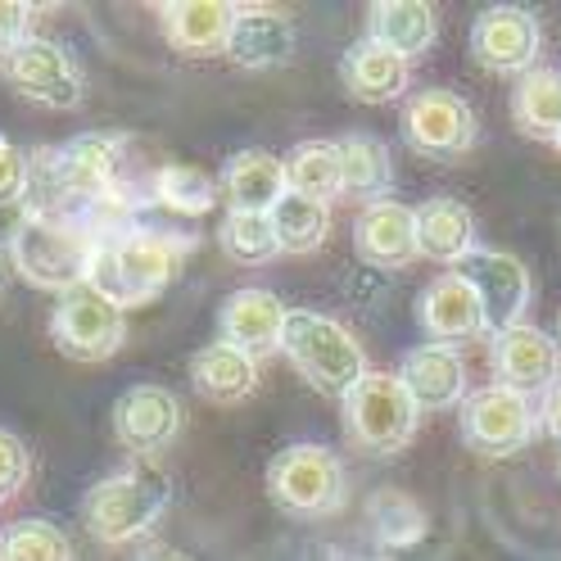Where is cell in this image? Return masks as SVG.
Wrapping results in <instances>:
<instances>
[{
    "instance_id": "obj_3",
    "label": "cell",
    "mask_w": 561,
    "mask_h": 561,
    "mask_svg": "<svg viewBox=\"0 0 561 561\" xmlns=\"http://www.w3.org/2000/svg\"><path fill=\"white\" fill-rule=\"evenodd\" d=\"M172 507V480L159 467H123L100 476L82 494V525L100 548H127L146 539Z\"/></svg>"
},
{
    "instance_id": "obj_21",
    "label": "cell",
    "mask_w": 561,
    "mask_h": 561,
    "mask_svg": "<svg viewBox=\"0 0 561 561\" xmlns=\"http://www.w3.org/2000/svg\"><path fill=\"white\" fill-rule=\"evenodd\" d=\"M191 385L204 403H218V408L244 403L259 390V358H250L244 348L227 340H214L191 354Z\"/></svg>"
},
{
    "instance_id": "obj_34",
    "label": "cell",
    "mask_w": 561,
    "mask_h": 561,
    "mask_svg": "<svg viewBox=\"0 0 561 561\" xmlns=\"http://www.w3.org/2000/svg\"><path fill=\"white\" fill-rule=\"evenodd\" d=\"M32 480V448L23 435H14L10 426H0V503H10L14 494H23V484Z\"/></svg>"
},
{
    "instance_id": "obj_37",
    "label": "cell",
    "mask_w": 561,
    "mask_h": 561,
    "mask_svg": "<svg viewBox=\"0 0 561 561\" xmlns=\"http://www.w3.org/2000/svg\"><path fill=\"white\" fill-rule=\"evenodd\" d=\"M539 421H543V431L561 444V380L552 385V390L539 399Z\"/></svg>"
},
{
    "instance_id": "obj_6",
    "label": "cell",
    "mask_w": 561,
    "mask_h": 561,
    "mask_svg": "<svg viewBox=\"0 0 561 561\" xmlns=\"http://www.w3.org/2000/svg\"><path fill=\"white\" fill-rule=\"evenodd\" d=\"M267 499L299 520H322L344 512L348 503V471L340 453L327 444H290L280 448L263 471Z\"/></svg>"
},
{
    "instance_id": "obj_11",
    "label": "cell",
    "mask_w": 561,
    "mask_h": 561,
    "mask_svg": "<svg viewBox=\"0 0 561 561\" xmlns=\"http://www.w3.org/2000/svg\"><path fill=\"white\" fill-rule=\"evenodd\" d=\"M543 32L535 10L525 5H489L471 23V59L494 78H525L539 68Z\"/></svg>"
},
{
    "instance_id": "obj_39",
    "label": "cell",
    "mask_w": 561,
    "mask_h": 561,
    "mask_svg": "<svg viewBox=\"0 0 561 561\" xmlns=\"http://www.w3.org/2000/svg\"><path fill=\"white\" fill-rule=\"evenodd\" d=\"M5 259L10 254H5V244H0V290H5Z\"/></svg>"
},
{
    "instance_id": "obj_16",
    "label": "cell",
    "mask_w": 561,
    "mask_h": 561,
    "mask_svg": "<svg viewBox=\"0 0 561 561\" xmlns=\"http://www.w3.org/2000/svg\"><path fill=\"white\" fill-rule=\"evenodd\" d=\"M416 327L431 335V344H453V348L489 331L480 295L471 290V280L462 272H439L431 286L416 295Z\"/></svg>"
},
{
    "instance_id": "obj_10",
    "label": "cell",
    "mask_w": 561,
    "mask_h": 561,
    "mask_svg": "<svg viewBox=\"0 0 561 561\" xmlns=\"http://www.w3.org/2000/svg\"><path fill=\"white\" fill-rule=\"evenodd\" d=\"M480 136L476 110L448 87H426L403 104V140L435 163H458Z\"/></svg>"
},
{
    "instance_id": "obj_38",
    "label": "cell",
    "mask_w": 561,
    "mask_h": 561,
    "mask_svg": "<svg viewBox=\"0 0 561 561\" xmlns=\"http://www.w3.org/2000/svg\"><path fill=\"white\" fill-rule=\"evenodd\" d=\"M136 561H195V557H186L182 548H172V543H146L136 552Z\"/></svg>"
},
{
    "instance_id": "obj_5",
    "label": "cell",
    "mask_w": 561,
    "mask_h": 561,
    "mask_svg": "<svg viewBox=\"0 0 561 561\" xmlns=\"http://www.w3.org/2000/svg\"><path fill=\"white\" fill-rule=\"evenodd\" d=\"M340 416H344V439L358 453H371V458L403 453L421 426V408L399 380V371H367L340 399Z\"/></svg>"
},
{
    "instance_id": "obj_36",
    "label": "cell",
    "mask_w": 561,
    "mask_h": 561,
    "mask_svg": "<svg viewBox=\"0 0 561 561\" xmlns=\"http://www.w3.org/2000/svg\"><path fill=\"white\" fill-rule=\"evenodd\" d=\"M32 19H37V10L23 5V0H0V55L32 37Z\"/></svg>"
},
{
    "instance_id": "obj_29",
    "label": "cell",
    "mask_w": 561,
    "mask_h": 561,
    "mask_svg": "<svg viewBox=\"0 0 561 561\" xmlns=\"http://www.w3.org/2000/svg\"><path fill=\"white\" fill-rule=\"evenodd\" d=\"M286 182L295 195L331 204L344 195V154L340 140H299L286 154Z\"/></svg>"
},
{
    "instance_id": "obj_9",
    "label": "cell",
    "mask_w": 561,
    "mask_h": 561,
    "mask_svg": "<svg viewBox=\"0 0 561 561\" xmlns=\"http://www.w3.org/2000/svg\"><path fill=\"white\" fill-rule=\"evenodd\" d=\"M458 416H462V444L480 453V458H512V453L530 448L543 431L535 399L503 390V385L471 390Z\"/></svg>"
},
{
    "instance_id": "obj_41",
    "label": "cell",
    "mask_w": 561,
    "mask_h": 561,
    "mask_svg": "<svg viewBox=\"0 0 561 561\" xmlns=\"http://www.w3.org/2000/svg\"><path fill=\"white\" fill-rule=\"evenodd\" d=\"M557 154H561V140H557Z\"/></svg>"
},
{
    "instance_id": "obj_4",
    "label": "cell",
    "mask_w": 561,
    "mask_h": 561,
    "mask_svg": "<svg viewBox=\"0 0 561 561\" xmlns=\"http://www.w3.org/2000/svg\"><path fill=\"white\" fill-rule=\"evenodd\" d=\"M280 354L327 399H344L371 371L354 331L327 318V312H312V308H290L286 335H280Z\"/></svg>"
},
{
    "instance_id": "obj_2",
    "label": "cell",
    "mask_w": 561,
    "mask_h": 561,
    "mask_svg": "<svg viewBox=\"0 0 561 561\" xmlns=\"http://www.w3.org/2000/svg\"><path fill=\"white\" fill-rule=\"evenodd\" d=\"M5 254H10V267L32 290H50L59 299L91 280L100 236L73 214H37V208H23V218L14 222L10 240H5Z\"/></svg>"
},
{
    "instance_id": "obj_31",
    "label": "cell",
    "mask_w": 561,
    "mask_h": 561,
    "mask_svg": "<svg viewBox=\"0 0 561 561\" xmlns=\"http://www.w3.org/2000/svg\"><path fill=\"white\" fill-rule=\"evenodd\" d=\"M272 231L280 240V254H312L322 250L327 236H331V204H318L308 195H286L272 208Z\"/></svg>"
},
{
    "instance_id": "obj_15",
    "label": "cell",
    "mask_w": 561,
    "mask_h": 561,
    "mask_svg": "<svg viewBox=\"0 0 561 561\" xmlns=\"http://www.w3.org/2000/svg\"><path fill=\"white\" fill-rule=\"evenodd\" d=\"M286 318H290V308L280 304V295H272L263 286H244V290L222 299V308H218V335L263 363V358L280 354Z\"/></svg>"
},
{
    "instance_id": "obj_14",
    "label": "cell",
    "mask_w": 561,
    "mask_h": 561,
    "mask_svg": "<svg viewBox=\"0 0 561 561\" xmlns=\"http://www.w3.org/2000/svg\"><path fill=\"white\" fill-rule=\"evenodd\" d=\"M114 439L136 453V458H154V453L172 448L182 435V399L163 390V385H127V390L114 399Z\"/></svg>"
},
{
    "instance_id": "obj_22",
    "label": "cell",
    "mask_w": 561,
    "mask_h": 561,
    "mask_svg": "<svg viewBox=\"0 0 561 561\" xmlns=\"http://www.w3.org/2000/svg\"><path fill=\"white\" fill-rule=\"evenodd\" d=\"M412 73H408V59L385 50L380 42L363 37L340 55V87L354 95L358 104H390L408 91Z\"/></svg>"
},
{
    "instance_id": "obj_33",
    "label": "cell",
    "mask_w": 561,
    "mask_h": 561,
    "mask_svg": "<svg viewBox=\"0 0 561 561\" xmlns=\"http://www.w3.org/2000/svg\"><path fill=\"white\" fill-rule=\"evenodd\" d=\"M218 250L240 267H267L280 254V240L267 214H227L218 227Z\"/></svg>"
},
{
    "instance_id": "obj_19",
    "label": "cell",
    "mask_w": 561,
    "mask_h": 561,
    "mask_svg": "<svg viewBox=\"0 0 561 561\" xmlns=\"http://www.w3.org/2000/svg\"><path fill=\"white\" fill-rule=\"evenodd\" d=\"M240 5L231 0H172L159 5L163 37L178 55H227Z\"/></svg>"
},
{
    "instance_id": "obj_17",
    "label": "cell",
    "mask_w": 561,
    "mask_h": 561,
    "mask_svg": "<svg viewBox=\"0 0 561 561\" xmlns=\"http://www.w3.org/2000/svg\"><path fill=\"white\" fill-rule=\"evenodd\" d=\"M354 250L363 263L385 267V272H403L421 259V240H416V208L399 199H380L367 204L354 218Z\"/></svg>"
},
{
    "instance_id": "obj_40",
    "label": "cell",
    "mask_w": 561,
    "mask_h": 561,
    "mask_svg": "<svg viewBox=\"0 0 561 561\" xmlns=\"http://www.w3.org/2000/svg\"><path fill=\"white\" fill-rule=\"evenodd\" d=\"M557 344H561V312H557Z\"/></svg>"
},
{
    "instance_id": "obj_18",
    "label": "cell",
    "mask_w": 561,
    "mask_h": 561,
    "mask_svg": "<svg viewBox=\"0 0 561 561\" xmlns=\"http://www.w3.org/2000/svg\"><path fill=\"white\" fill-rule=\"evenodd\" d=\"M399 380L408 385V394L416 399L421 412H448L467 403V358L453 344H416L399 363Z\"/></svg>"
},
{
    "instance_id": "obj_12",
    "label": "cell",
    "mask_w": 561,
    "mask_h": 561,
    "mask_svg": "<svg viewBox=\"0 0 561 561\" xmlns=\"http://www.w3.org/2000/svg\"><path fill=\"white\" fill-rule=\"evenodd\" d=\"M489 367H494V385H503V390L543 399L561 380V344L535 322H520L489 335Z\"/></svg>"
},
{
    "instance_id": "obj_35",
    "label": "cell",
    "mask_w": 561,
    "mask_h": 561,
    "mask_svg": "<svg viewBox=\"0 0 561 561\" xmlns=\"http://www.w3.org/2000/svg\"><path fill=\"white\" fill-rule=\"evenodd\" d=\"M32 186V154H23L10 136H0V208L19 204Z\"/></svg>"
},
{
    "instance_id": "obj_20",
    "label": "cell",
    "mask_w": 561,
    "mask_h": 561,
    "mask_svg": "<svg viewBox=\"0 0 561 561\" xmlns=\"http://www.w3.org/2000/svg\"><path fill=\"white\" fill-rule=\"evenodd\" d=\"M218 186L227 199V214H272L290 195L286 159H276L267 150H236L222 168Z\"/></svg>"
},
{
    "instance_id": "obj_42",
    "label": "cell",
    "mask_w": 561,
    "mask_h": 561,
    "mask_svg": "<svg viewBox=\"0 0 561 561\" xmlns=\"http://www.w3.org/2000/svg\"><path fill=\"white\" fill-rule=\"evenodd\" d=\"M557 227H561V218H557Z\"/></svg>"
},
{
    "instance_id": "obj_24",
    "label": "cell",
    "mask_w": 561,
    "mask_h": 561,
    "mask_svg": "<svg viewBox=\"0 0 561 561\" xmlns=\"http://www.w3.org/2000/svg\"><path fill=\"white\" fill-rule=\"evenodd\" d=\"M416 240H421V259L458 267L467 254H476V214L453 199V195H435L426 204H416Z\"/></svg>"
},
{
    "instance_id": "obj_7",
    "label": "cell",
    "mask_w": 561,
    "mask_h": 561,
    "mask_svg": "<svg viewBox=\"0 0 561 561\" xmlns=\"http://www.w3.org/2000/svg\"><path fill=\"white\" fill-rule=\"evenodd\" d=\"M127 340V308L100 295L95 286H78L50 308V344L73 363H104Z\"/></svg>"
},
{
    "instance_id": "obj_32",
    "label": "cell",
    "mask_w": 561,
    "mask_h": 561,
    "mask_svg": "<svg viewBox=\"0 0 561 561\" xmlns=\"http://www.w3.org/2000/svg\"><path fill=\"white\" fill-rule=\"evenodd\" d=\"M0 561H73V539L46 516H23L0 530Z\"/></svg>"
},
{
    "instance_id": "obj_27",
    "label": "cell",
    "mask_w": 561,
    "mask_h": 561,
    "mask_svg": "<svg viewBox=\"0 0 561 561\" xmlns=\"http://www.w3.org/2000/svg\"><path fill=\"white\" fill-rule=\"evenodd\" d=\"M340 154H344V195L363 199V208L394 195V159L380 136L348 131L340 136Z\"/></svg>"
},
{
    "instance_id": "obj_25",
    "label": "cell",
    "mask_w": 561,
    "mask_h": 561,
    "mask_svg": "<svg viewBox=\"0 0 561 561\" xmlns=\"http://www.w3.org/2000/svg\"><path fill=\"white\" fill-rule=\"evenodd\" d=\"M435 32H439V14L426 0H376L367 10V37L403 59L426 55L435 46Z\"/></svg>"
},
{
    "instance_id": "obj_23",
    "label": "cell",
    "mask_w": 561,
    "mask_h": 561,
    "mask_svg": "<svg viewBox=\"0 0 561 561\" xmlns=\"http://www.w3.org/2000/svg\"><path fill=\"white\" fill-rule=\"evenodd\" d=\"M299 37H295V23L290 14L280 10H244L236 14V27H231V42H227V59L236 68H250V73H259V68H276V64H290Z\"/></svg>"
},
{
    "instance_id": "obj_30",
    "label": "cell",
    "mask_w": 561,
    "mask_h": 561,
    "mask_svg": "<svg viewBox=\"0 0 561 561\" xmlns=\"http://www.w3.org/2000/svg\"><path fill=\"white\" fill-rule=\"evenodd\" d=\"M367 525L380 548H412L426 539V507L403 489H376L367 499Z\"/></svg>"
},
{
    "instance_id": "obj_26",
    "label": "cell",
    "mask_w": 561,
    "mask_h": 561,
    "mask_svg": "<svg viewBox=\"0 0 561 561\" xmlns=\"http://www.w3.org/2000/svg\"><path fill=\"white\" fill-rule=\"evenodd\" d=\"M512 123L520 136L557 146L561 140V68H535L512 87Z\"/></svg>"
},
{
    "instance_id": "obj_8",
    "label": "cell",
    "mask_w": 561,
    "mask_h": 561,
    "mask_svg": "<svg viewBox=\"0 0 561 561\" xmlns=\"http://www.w3.org/2000/svg\"><path fill=\"white\" fill-rule=\"evenodd\" d=\"M0 78L42 110H78L87 95V73L73 50H64L50 37H37V32L0 55Z\"/></svg>"
},
{
    "instance_id": "obj_13",
    "label": "cell",
    "mask_w": 561,
    "mask_h": 561,
    "mask_svg": "<svg viewBox=\"0 0 561 561\" xmlns=\"http://www.w3.org/2000/svg\"><path fill=\"white\" fill-rule=\"evenodd\" d=\"M453 272H462L471 280V290L480 295L489 335H499V331L525 322V312H530V304H535V280H530V267H525L516 254H507V250H476Z\"/></svg>"
},
{
    "instance_id": "obj_28",
    "label": "cell",
    "mask_w": 561,
    "mask_h": 561,
    "mask_svg": "<svg viewBox=\"0 0 561 561\" xmlns=\"http://www.w3.org/2000/svg\"><path fill=\"white\" fill-rule=\"evenodd\" d=\"M146 186H150L154 208H168V214H178V218H204V214H214L222 199L218 178H208L195 163H163L150 172Z\"/></svg>"
},
{
    "instance_id": "obj_1",
    "label": "cell",
    "mask_w": 561,
    "mask_h": 561,
    "mask_svg": "<svg viewBox=\"0 0 561 561\" xmlns=\"http://www.w3.org/2000/svg\"><path fill=\"white\" fill-rule=\"evenodd\" d=\"M199 250V236L186 231H163L150 222H131L114 236L100 240V254L91 267V280L100 295H110L123 308L154 304L172 280H178L182 263Z\"/></svg>"
}]
</instances>
